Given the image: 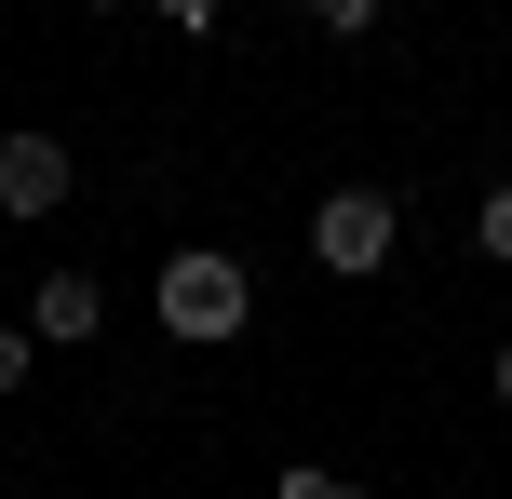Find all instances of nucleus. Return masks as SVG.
I'll return each mask as SVG.
<instances>
[{
	"mask_svg": "<svg viewBox=\"0 0 512 499\" xmlns=\"http://www.w3.org/2000/svg\"><path fill=\"white\" fill-rule=\"evenodd\" d=\"M27 351H41V338H27V324H0V405L27 392Z\"/></svg>",
	"mask_w": 512,
	"mask_h": 499,
	"instance_id": "423d86ee",
	"label": "nucleus"
},
{
	"mask_svg": "<svg viewBox=\"0 0 512 499\" xmlns=\"http://www.w3.org/2000/svg\"><path fill=\"white\" fill-rule=\"evenodd\" d=\"M243 311H256V284H243V257H216V243H189V257H162V324H176L189 351H216V338H243Z\"/></svg>",
	"mask_w": 512,
	"mask_h": 499,
	"instance_id": "f257e3e1",
	"label": "nucleus"
},
{
	"mask_svg": "<svg viewBox=\"0 0 512 499\" xmlns=\"http://www.w3.org/2000/svg\"><path fill=\"white\" fill-rule=\"evenodd\" d=\"M95 324H108V297L81 284V270H54V284L27 297V338H54V351H81V338H95Z\"/></svg>",
	"mask_w": 512,
	"mask_h": 499,
	"instance_id": "20e7f679",
	"label": "nucleus"
},
{
	"mask_svg": "<svg viewBox=\"0 0 512 499\" xmlns=\"http://www.w3.org/2000/svg\"><path fill=\"white\" fill-rule=\"evenodd\" d=\"M472 243H486V257L512 270V189H486V216H472Z\"/></svg>",
	"mask_w": 512,
	"mask_h": 499,
	"instance_id": "39448f33",
	"label": "nucleus"
},
{
	"mask_svg": "<svg viewBox=\"0 0 512 499\" xmlns=\"http://www.w3.org/2000/svg\"><path fill=\"white\" fill-rule=\"evenodd\" d=\"M391 243H405V203H391V189H324V203H310V257H324L337 284H364Z\"/></svg>",
	"mask_w": 512,
	"mask_h": 499,
	"instance_id": "f03ea898",
	"label": "nucleus"
},
{
	"mask_svg": "<svg viewBox=\"0 0 512 499\" xmlns=\"http://www.w3.org/2000/svg\"><path fill=\"white\" fill-rule=\"evenodd\" d=\"M68 203V149L54 135H0V216H54Z\"/></svg>",
	"mask_w": 512,
	"mask_h": 499,
	"instance_id": "7ed1b4c3",
	"label": "nucleus"
},
{
	"mask_svg": "<svg viewBox=\"0 0 512 499\" xmlns=\"http://www.w3.org/2000/svg\"><path fill=\"white\" fill-rule=\"evenodd\" d=\"M486 378H499V405H512V338H499V365H486Z\"/></svg>",
	"mask_w": 512,
	"mask_h": 499,
	"instance_id": "6e6552de",
	"label": "nucleus"
},
{
	"mask_svg": "<svg viewBox=\"0 0 512 499\" xmlns=\"http://www.w3.org/2000/svg\"><path fill=\"white\" fill-rule=\"evenodd\" d=\"M283 499H364L351 473H310V459H297V473H283Z\"/></svg>",
	"mask_w": 512,
	"mask_h": 499,
	"instance_id": "0eeeda50",
	"label": "nucleus"
}]
</instances>
